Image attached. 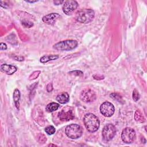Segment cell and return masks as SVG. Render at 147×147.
I'll use <instances>...</instances> for the list:
<instances>
[{
    "instance_id": "obj_1",
    "label": "cell",
    "mask_w": 147,
    "mask_h": 147,
    "mask_svg": "<svg viewBox=\"0 0 147 147\" xmlns=\"http://www.w3.org/2000/svg\"><path fill=\"white\" fill-rule=\"evenodd\" d=\"M83 122L86 128L90 132H95L99 129V120L95 115L92 113L86 114L84 117Z\"/></svg>"
},
{
    "instance_id": "obj_22",
    "label": "cell",
    "mask_w": 147,
    "mask_h": 147,
    "mask_svg": "<svg viewBox=\"0 0 147 147\" xmlns=\"http://www.w3.org/2000/svg\"><path fill=\"white\" fill-rule=\"evenodd\" d=\"M52 90H53L52 84L51 83H50L47 86V90L48 92H51L52 91Z\"/></svg>"
},
{
    "instance_id": "obj_3",
    "label": "cell",
    "mask_w": 147,
    "mask_h": 147,
    "mask_svg": "<svg viewBox=\"0 0 147 147\" xmlns=\"http://www.w3.org/2000/svg\"><path fill=\"white\" fill-rule=\"evenodd\" d=\"M78 42L75 40H67L60 41L53 45V48L57 51H70L77 47Z\"/></svg>"
},
{
    "instance_id": "obj_8",
    "label": "cell",
    "mask_w": 147,
    "mask_h": 147,
    "mask_svg": "<svg viewBox=\"0 0 147 147\" xmlns=\"http://www.w3.org/2000/svg\"><path fill=\"white\" fill-rule=\"evenodd\" d=\"M115 111L114 105L109 102H103L100 106V111L102 115L109 117L113 115Z\"/></svg>"
},
{
    "instance_id": "obj_17",
    "label": "cell",
    "mask_w": 147,
    "mask_h": 147,
    "mask_svg": "<svg viewBox=\"0 0 147 147\" xmlns=\"http://www.w3.org/2000/svg\"><path fill=\"white\" fill-rule=\"evenodd\" d=\"M134 118H135V120L137 122H138L143 123L145 121V119L144 118V116L142 115V114H141V113L139 110H137L136 111L135 115H134Z\"/></svg>"
},
{
    "instance_id": "obj_19",
    "label": "cell",
    "mask_w": 147,
    "mask_h": 147,
    "mask_svg": "<svg viewBox=\"0 0 147 147\" xmlns=\"http://www.w3.org/2000/svg\"><path fill=\"white\" fill-rule=\"evenodd\" d=\"M140 94L136 89H134L133 92V99L135 102H137L140 99Z\"/></svg>"
},
{
    "instance_id": "obj_5",
    "label": "cell",
    "mask_w": 147,
    "mask_h": 147,
    "mask_svg": "<svg viewBox=\"0 0 147 147\" xmlns=\"http://www.w3.org/2000/svg\"><path fill=\"white\" fill-rule=\"evenodd\" d=\"M74 110L71 106H65L59 113L58 117L62 121H69L74 118Z\"/></svg>"
},
{
    "instance_id": "obj_21",
    "label": "cell",
    "mask_w": 147,
    "mask_h": 147,
    "mask_svg": "<svg viewBox=\"0 0 147 147\" xmlns=\"http://www.w3.org/2000/svg\"><path fill=\"white\" fill-rule=\"evenodd\" d=\"M22 25H24L26 28H30V27H31L33 25V23H32L30 22H28H28L27 21H23L22 22Z\"/></svg>"
},
{
    "instance_id": "obj_18",
    "label": "cell",
    "mask_w": 147,
    "mask_h": 147,
    "mask_svg": "<svg viewBox=\"0 0 147 147\" xmlns=\"http://www.w3.org/2000/svg\"><path fill=\"white\" fill-rule=\"evenodd\" d=\"M45 131H46V133L48 134L52 135V134H53L55 133L56 129L53 126H48L46 127V128L45 129Z\"/></svg>"
},
{
    "instance_id": "obj_14",
    "label": "cell",
    "mask_w": 147,
    "mask_h": 147,
    "mask_svg": "<svg viewBox=\"0 0 147 147\" xmlns=\"http://www.w3.org/2000/svg\"><path fill=\"white\" fill-rule=\"evenodd\" d=\"M60 105L59 103H57L56 102H51L49 104L47 105V106H46V111L48 112H53L55 110H57L59 107Z\"/></svg>"
},
{
    "instance_id": "obj_25",
    "label": "cell",
    "mask_w": 147,
    "mask_h": 147,
    "mask_svg": "<svg viewBox=\"0 0 147 147\" xmlns=\"http://www.w3.org/2000/svg\"><path fill=\"white\" fill-rule=\"evenodd\" d=\"M26 2H30V3H33V2H37V1H27Z\"/></svg>"
},
{
    "instance_id": "obj_15",
    "label": "cell",
    "mask_w": 147,
    "mask_h": 147,
    "mask_svg": "<svg viewBox=\"0 0 147 147\" xmlns=\"http://www.w3.org/2000/svg\"><path fill=\"white\" fill-rule=\"evenodd\" d=\"M58 57H59L58 55H45L40 58V62L42 63H47L50 60H56L57 59H58Z\"/></svg>"
},
{
    "instance_id": "obj_4",
    "label": "cell",
    "mask_w": 147,
    "mask_h": 147,
    "mask_svg": "<svg viewBox=\"0 0 147 147\" xmlns=\"http://www.w3.org/2000/svg\"><path fill=\"white\" fill-rule=\"evenodd\" d=\"M65 132L69 138L76 139L82 136L83 134V129L80 125L73 123L66 127Z\"/></svg>"
},
{
    "instance_id": "obj_20",
    "label": "cell",
    "mask_w": 147,
    "mask_h": 147,
    "mask_svg": "<svg viewBox=\"0 0 147 147\" xmlns=\"http://www.w3.org/2000/svg\"><path fill=\"white\" fill-rule=\"evenodd\" d=\"M40 73V71H36L33 72L30 75V76H29V80H33V79H36V78L38 76Z\"/></svg>"
},
{
    "instance_id": "obj_16",
    "label": "cell",
    "mask_w": 147,
    "mask_h": 147,
    "mask_svg": "<svg viewBox=\"0 0 147 147\" xmlns=\"http://www.w3.org/2000/svg\"><path fill=\"white\" fill-rule=\"evenodd\" d=\"M20 99V92L18 89H16L13 92V99L16 105V107L17 109H19V100Z\"/></svg>"
},
{
    "instance_id": "obj_12",
    "label": "cell",
    "mask_w": 147,
    "mask_h": 147,
    "mask_svg": "<svg viewBox=\"0 0 147 147\" xmlns=\"http://www.w3.org/2000/svg\"><path fill=\"white\" fill-rule=\"evenodd\" d=\"M1 71L7 75H12L17 71V68L12 65L3 64L1 65Z\"/></svg>"
},
{
    "instance_id": "obj_2",
    "label": "cell",
    "mask_w": 147,
    "mask_h": 147,
    "mask_svg": "<svg viewBox=\"0 0 147 147\" xmlns=\"http://www.w3.org/2000/svg\"><path fill=\"white\" fill-rule=\"evenodd\" d=\"M95 13L91 9H84L78 11L75 15L76 20L80 23L88 24L92 21Z\"/></svg>"
},
{
    "instance_id": "obj_10",
    "label": "cell",
    "mask_w": 147,
    "mask_h": 147,
    "mask_svg": "<svg viewBox=\"0 0 147 147\" xmlns=\"http://www.w3.org/2000/svg\"><path fill=\"white\" fill-rule=\"evenodd\" d=\"M78 6V3L76 1H66L63 6V11L67 15H70Z\"/></svg>"
},
{
    "instance_id": "obj_7",
    "label": "cell",
    "mask_w": 147,
    "mask_h": 147,
    "mask_svg": "<svg viewBox=\"0 0 147 147\" xmlns=\"http://www.w3.org/2000/svg\"><path fill=\"white\" fill-rule=\"evenodd\" d=\"M116 129L115 126L111 123L105 125L102 130V136L105 141L111 140L115 136Z\"/></svg>"
},
{
    "instance_id": "obj_11",
    "label": "cell",
    "mask_w": 147,
    "mask_h": 147,
    "mask_svg": "<svg viewBox=\"0 0 147 147\" xmlns=\"http://www.w3.org/2000/svg\"><path fill=\"white\" fill-rule=\"evenodd\" d=\"M60 17V16L57 13H50L42 17V21L47 24L53 25L56 22Z\"/></svg>"
},
{
    "instance_id": "obj_6",
    "label": "cell",
    "mask_w": 147,
    "mask_h": 147,
    "mask_svg": "<svg viewBox=\"0 0 147 147\" xmlns=\"http://www.w3.org/2000/svg\"><path fill=\"white\" fill-rule=\"evenodd\" d=\"M121 138L124 142L130 144L133 142L136 138V132L132 128L126 127L122 131Z\"/></svg>"
},
{
    "instance_id": "obj_23",
    "label": "cell",
    "mask_w": 147,
    "mask_h": 147,
    "mask_svg": "<svg viewBox=\"0 0 147 147\" xmlns=\"http://www.w3.org/2000/svg\"><path fill=\"white\" fill-rule=\"evenodd\" d=\"M0 49L1 50H5L7 49V46L6 44L3 42H1L0 44Z\"/></svg>"
},
{
    "instance_id": "obj_24",
    "label": "cell",
    "mask_w": 147,
    "mask_h": 147,
    "mask_svg": "<svg viewBox=\"0 0 147 147\" xmlns=\"http://www.w3.org/2000/svg\"><path fill=\"white\" fill-rule=\"evenodd\" d=\"M64 1H54L53 3L54 4H55L56 5H59L62 3H63Z\"/></svg>"
},
{
    "instance_id": "obj_13",
    "label": "cell",
    "mask_w": 147,
    "mask_h": 147,
    "mask_svg": "<svg viewBox=\"0 0 147 147\" xmlns=\"http://www.w3.org/2000/svg\"><path fill=\"white\" fill-rule=\"evenodd\" d=\"M69 96L66 92H63L59 94L56 97V100L61 104H64L69 101Z\"/></svg>"
},
{
    "instance_id": "obj_9",
    "label": "cell",
    "mask_w": 147,
    "mask_h": 147,
    "mask_svg": "<svg viewBox=\"0 0 147 147\" xmlns=\"http://www.w3.org/2000/svg\"><path fill=\"white\" fill-rule=\"evenodd\" d=\"M80 98L84 102H91L96 99V94L94 91L91 89L86 88L82 91Z\"/></svg>"
}]
</instances>
